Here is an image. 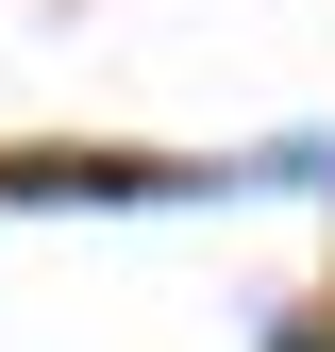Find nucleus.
Here are the masks:
<instances>
[{
	"instance_id": "f257e3e1",
	"label": "nucleus",
	"mask_w": 335,
	"mask_h": 352,
	"mask_svg": "<svg viewBox=\"0 0 335 352\" xmlns=\"http://www.w3.org/2000/svg\"><path fill=\"white\" fill-rule=\"evenodd\" d=\"M235 168H168V151H0V201H185Z\"/></svg>"
},
{
	"instance_id": "f03ea898",
	"label": "nucleus",
	"mask_w": 335,
	"mask_h": 352,
	"mask_svg": "<svg viewBox=\"0 0 335 352\" xmlns=\"http://www.w3.org/2000/svg\"><path fill=\"white\" fill-rule=\"evenodd\" d=\"M285 352H335V336H285Z\"/></svg>"
}]
</instances>
